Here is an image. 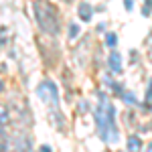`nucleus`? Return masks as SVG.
Instances as JSON below:
<instances>
[{
  "mask_svg": "<svg viewBox=\"0 0 152 152\" xmlns=\"http://www.w3.org/2000/svg\"><path fill=\"white\" fill-rule=\"evenodd\" d=\"M95 118H98V128H100V138L103 142H114L118 140V128H116V112H114V105L110 101H105L103 93H101V103L95 112Z\"/></svg>",
  "mask_w": 152,
  "mask_h": 152,
  "instance_id": "f257e3e1",
  "label": "nucleus"
},
{
  "mask_svg": "<svg viewBox=\"0 0 152 152\" xmlns=\"http://www.w3.org/2000/svg\"><path fill=\"white\" fill-rule=\"evenodd\" d=\"M34 16L39 20V27L49 34H57L59 33V18H57V12L47 6V4H41L37 2L34 4Z\"/></svg>",
  "mask_w": 152,
  "mask_h": 152,
  "instance_id": "f03ea898",
  "label": "nucleus"
},
{
  "mask_svg": "<svg viewBox=\"0 0 152 152\" xmlns=\"http://www.w3.org/2000/svg\"><path fill=\"white\" fill-rule=\"evenodd\" d=\"M37 93H39L43 100L47 101V103H51V105H57V101H59V95H57V87H55V83H51V81H43V83L39 85Z\"/></svg>",
  "mask_w": 152,
  "mask_h": 152,
  "instance_id": "7ed1b4c3",
  "label": "nucleus"
},
{
  "mask_svg": "<svg viewBox=\"0 0 152 152\" xmlns=\"http://www.w3.org/2000/svg\"><path fill=\"white\" fill-rule=\"evenodd\" d=\"M110 67H112L114 73H120V71H122V59H120L118 53H112V55H110Z\"/></svg>",
  "mask_w": 152,
  "mask_h": 152,
  "instance_id": "20e7f679",
  "label": "nucleus"
},
{
  "mask_svg": "<svg viewBox=\"0 0 152 152\" xmlns=\"http://www.w3.org/2000/svg\"><path fill=\"white\" fill-rule=\"evenodd\" d=\"M79 16L83 18V20H89V18H91V8H89V4H81V6H79Z\"/></svg>",
  "mask_w": 152,
  "mask_h": 152,
  "instance_id": "39448f33",
  "label": "nucleus"
},
{
  "mask_svg": "<svg viewBox=\"0 0 152 152\" xmlns=\"http://www.w3.org/2000/svg\"><path fill=\"white\" fill-rule=\"evenodd\" d=\"M140 146H142V142H140L136 136H132V138L128 140V148H130L132 152H138V150H140Z\"/></svg>",
  "mask_w": 152,
  "mask_h": 152,
  "instance_id": "423d86ee",
  "label": "nucleus"
},
{
  "mask_svg": "<svg viewBox=\"0 0 152 152\" xmlns=\"http://www.w3.org/2000/svg\"><path fill=\"white\" fill-rule=\"evenodd\" d=\"M105 43H108L110 47H114V45L118 43V39H116V34H108V37H105Z\"/></svg>",
  "mask_w": 152,
  "mask_h": 152,
  "instance_id": "0eeeda50",
  "label": "nucleus"
},
{
  "mask_svg": "<svg viewBox=\"0 0 152 152\" xmlns=\"http://www.w3.org/2000/svg\"><path fill=\"white\" fill-rule=\"evenodd\" d=\"M122 95H124V100L128 101L130 105H132V103H136V98H134V95H132V93H122Z\"/></svg>",
  "mask_w": 152,
  "mask_h": 152,
  "instance_id": "6e6552de",
  "label": "nucleus"
},
{
  "mask_svg": "<svg viewBox=\"0 0 152 152\" xmlns=\"http://www.w3.org/2000/svg\"><path fill=\"white\" fill-rule=\"evenodd\" d=\"M69 33H71V37L75 39V37H77V33H79V27H77V24H71V27H69Z\"/></svg>",
  "mask_w": 152,
  "mask_h": 152,
  "instance_id": "1a4fd4ad",
  "label": "nucleus"
},
{
  "mask_svg": "<svg viewBox=\"0 0 152 152\" xmlns=\"http://www.w3.org/2000/svg\"><path fill=\"white\" fill-rule=\"evenodd\" d=\"M6 120H8V116H6V110H4V108L0 105V124H4Z\"/></svg>",
  "mask_w": 152,
  "mask_h": 152,
  "instance_id": "9d476101",
  "label": "nucleus"
},
{
  "mask_svg": "<svg viewBox=\"0 0 152 152\" xmlns=\"http://www.w3.org/2000/svg\"><path fill=\"white\" fill-rule=\"evenodd\" d=\"M146 103L152 105V81H150V89H148V93H146Z\"/></svg>",
  "mask_w": 152,
  "mask_h": 152,
  "instance_id": "9b49d317",
  "label": "nucleus"
},
{
  "mask_svg": "<svg viewBox=\"0 0 152 152\" xmlns=\"http://www.w3.org/2000/svg\"><path fill=\"white\" fill-rule=\"evenodd\" d=\"M124 4H126L128 10H132V0H124Z\"/></svg>",
  "mask_w": 152,
  "mask_h": 152,
  "instance_id": "f8f14e48",
  "label": "nucleus"
},
{
  "mask_svg": "<svg viewBox=\"0 0 152 152\" xmlns=\"http://www.w3.org/2000/svg\"><path fill=\"white\" fill-rule=\"evenodd\" d=\"M41 152H49V148H47V146H43V148H41Z\"/></svg>",
  "mask_w": 152,
  "mask_h": 152,
  "instance_id": "ddd939ff",
  "label": "nucleus"
},
{
  "mask_svg": "<svg viewBox=\"0 0 152 152\" xmlns=\"http://www.w3.org/2000/svg\"><path fill=\"white\" fill-rule=\"evenodd\" d=\"M0 89H2V83H0Z\"/></svg>",
  "mask_w": 152,
  "mask_h": 152,
  "instance_id": "4468645a",
  "label": "nucleus"
}]
</instances>
